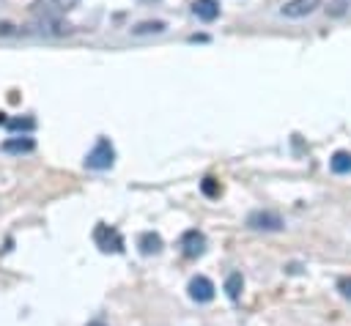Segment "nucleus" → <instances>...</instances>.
<instances>
[{"label":"nucleus","mask_w":351,"mask_h":326,"mask_svg":"<svg viewBox=\"0 0 351 326\" xmlns=\"http://www.w3.org/2000/svg\"><path fill=\"white\" fill-rule=\"evenodd\" d=\"M112 162H115V148H112V142H110L107 137H99L96 145H93V148L88 151V156H85V167H90V170H110Z\"/></svg>","instance_id":"1"},{"label":"nucleus","mask_w":351,"mask_h":326,"mask_svg":"<svg viewBox=\"0 0 351 326\" xmlns=\"http://www.w3.org/2000/svg\"><path fill=\"white\" fill-rule=\"evenodd\" d=\"M93 241L101 252H123V236L107 222H99L93 227Z\"/></svg>","instance_id":"2"},{"label":"nucleus","mask_w":351,"mask_h":326,"mask_svg":"<svg viewBox=\"0 0 351 326\" xmlns=\"http://www.w3.org/2000/svg\"><path fill=\"white\" fill-rule=\"evenodd\" d=\"M186 290H189V299H192V301H197V304H208V301L214 299V293H217L214 282H211L208 277H203V274L192 277V279H189V285H186Z\"/></svg>","instance_id":"3"},{"label":"nucleus","mask_w":351,"mask_h":326,"mask_svg":"<svg viewBox=\"0 0 351 326\" xmlns=\"http://www.w3.org/2000/svg\"><path fill=\"white\" fill-rule=\"evenodd\" d=\"M247 225H250L252 230H280V227H282V216H280L277 211H263V208H258V211H252V214L247 216Z\"/></svg>","instance_id":"4"},{"label":"nucleus","mask_w":351,"mask_h":326,"mask_svg":"<svg viewBox=\"0 0 351 326\" xmlns=\"http://www.w3.org/2000/svg\"><path fill=\"white\" fill-rule=\"evenodd\" d=\"M181 249L186 258H200L206 252V236L200 230H186L181 236Z\"/></svg>","instance_id":"5"},{"label":"nucleus","mask_w":351,"mask_h":326,"mask_svg":"<svg viewBox=\"0 0 351 326\" xmlns=\"http://www.w3.org/2000/svg\"><path fill=\"white\" fill-rule=\"evenodd\" d=\"M318 5H321V0H288V3L282 5V16H288V19H299V16L313 14Z\"/></svg>","instance_id":"6"},{"label":"nucleus","mask_w":351,"mask_h":326,"mask_svg":"<svg viewBox=\"0 0 351 326\" xmlns=\"http://www.w3.org/2000/svg\"><path fill=\"white\" fill-rule=\"evenodd\" d=\"M137 249H140L143 255H156V252H162V236L154 233V230L140 233V236H137Z\"/></svg>","instance_id":"7"},{"label":"nucleus","mask_w":351,"mask_h":326,"mask_svg":"<svg viewBox=\"0 0 351 326\" xmlns=\"http://www.w3.org/2000/svg\"><path fill=\"white\" fill-rule=\"evenodd\" d=\"M192 14L203 22H214L219 16V3L217 0H195L192 3Z\"/></svg>","instance_id":"8"},{"label":"nucleus","mask_w":351,"mask_h":326,"mask_svg":"<svg viewBox=\"0 0 351 326\" xmlns=\"http://www.w3.org/2000/svg\"><path fill=\"white\" fill-rule=\"evenodd\" d=\"M33 148H36V142L30 137H11L3 142V151H8V153H27Z\"/></svg>","instance_id":"9"},{"label":"nucleus","mask_w":351,"mask_h":326,"mask_svg":"<svg viewBox=\"0 0 351 326\" xmlns=\"http://www.w3.org/2000/svg\"><path fill=\"white\" fill-rule=\"evenodd\" d=\"M329 167H332V173H337V175L351 173V153H348V151H335L332 159H329Z\"/></svg>","instance_id":"10"},{"label":"nucleus","mask_w":351,"mask_h":326,"mask_svg":"<svg viewBox=\"0 0 351 326\" xmlns=\"http://www.w3.org/2000/svg\"><path fill=\"white\" fill-rule=\"evenodd\" d=\"M241 288H244V279H241V274L239 271H233V274H228V279H225V293H228V299H239L241 296Z\"/></svg>","instance_id":"11"},{"label":"nucleus","mask_w":351,"mask_h":326,"mask_svg":"<svg viewBox=\"0 0 351 326\" xmlns=\"http://www.w3.org/2000/svg\"><path fill=\"white\" fill-rule=\"evenodd\" d=\"M3 126H8L11 131H33V129H36V121H33V118H11V121L5 118Z\"/></svg>","instance_id":"12"},{"label":"nucleus","mask_w":351,"mask_h":326,"mask_svg":"<svg viewBox=\"0 0 351 326\" xmlns=\"http://www.w3.org/2000/svg\"><path fill=\"white\" fill-rule=\"evenodd\" d=\"M162 30H165V22H159V19L134 25V33H137V36H143V33H162Z\"/></svg>","instance_id":"13"},{"label":"nucleus","mask_w":351,"mask_h":326,"mask_svg":"<svg viewBox=\"0 0 351 326\" xmlns=\"http://www.w3.org/2000/svg\"><path fill=\"white\" fill-rule=\"evenodd\" d=\"M200 189H203V195H208V197H219V192H222V186H219V181L217 178H203V184H200Z\"/></svg>","instance_id":"14"},{"label":"nucleus","mask_w":351,"mask_h":326,"mask_svg":"<svg viewBox=\"0 0 351 326\" xmlns=\"http://www.w3.org/2000/svg\"><path fill=\"white\" fill-rule=\"evenodd\" d=\"M337 290H340V293H343V296L351 301V277H343V279L337 282Z\"/></svg>","instance_id":"15"},{"label":"nucleus","mask_w":351,"mask_h":326,"mask_svg":"<svg viewBox=\"0 0 351 326\" xmlns=\"http://www.w3.org/2000/svg\"><path fill=\"white\" fill-rule=\"evenodd\" d=\"M88 326H104V323H101V321H90Z\"/></svg>","instance_id":"16"}]
</instances>
